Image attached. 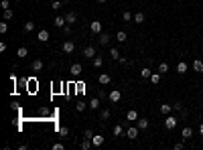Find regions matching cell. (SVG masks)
I'll use <instances>...</instances> for the list:
<instances>
[{
	"instance_id": "1",
	"label": "cell",
	"mask_w": 203,
	"mask_h": 150,
	"mask_svg": "<svg viewBox=\"0 0 203 150\" xmlns=\"http://www.w3.org/2000/svg\"><path fill=\"white\" fill-rule=\"evenodd\" d=\"M177 124H179V118L177 116H167L164 118V128H167V130H175Z\"/></svg>"
},
{
	"instance_id": "2",
	"label": "cell",
	"mask_w": 203,
	"mask_h": 150,
	"mask_svg": "<svg viewBox=\"0 0 203 150\" xmlns=\"http://www.w3.org/2000/svg\"><path fill=\"white\" fill-rule=\"evenodd\" d=\"M108 99H110L112 103H118L122 99V91H120V89H112V91L108 93Z\"/></svg>"
},
{
	"instance_id": "3",
	"label": "cell",
	"mask_w": 203,
	"mask_h": 150,
	"mask_svg": "<svg viewBox=\"0 0 203 150\" xmlns=\"http://www.w3.org/2000/svg\"><path fill=\"white\" fill-rule=\"evenodd\" d=\"M138 132H140V128H138V126L128 128V130H126V138H128V140H136V138H138Z\"/></svg>"
},
{
	"instance_id": "4",
	"label": "cell",
	"mask_w": 203,
	"mask_h": 150,
	"mask_svg": "<svg viewBox=\"0 0 203 150\" xmlns=\"http://www.w3.org/2000/svg\"><path fill=\"white\" fill-rule=\"evenodd\" d=\"M96 55H97V53H96V49H93L92 45H87V47L83 49V57H87V59H93Z\"/></svg>"
},
{
	"instance_id": "5",
	"label": "cell",
	"mask_w": 203,
	"mask_h": 150,
	"mask_svg": "<svg viewBox=\"0 0 203 150\" xmlns=\"http://www.w3.org/2000/svg\"><path fill=\"white\" fill-rule=\"evenodd\" d=\"M104 142H106V138H104V136H100V134H96L92 138V144L96 146V148H100V146H104Z\"/></svg>"
},
{
	"instance_id": "6",
	"label": "cell",
	"mask_w": 203,
	"mask_h": 150,
	"mask_svg": "<svg viewBox=\"0 0 203 150\" xmlns=\"http://www.w3.org/2000/svg\"><path fill=\"white\" fill-rule=\"evenodd\" d=\"M89 30H92L93 34H100L102 33V22H100V20H93V22L89 24Z\"/></svg>"
},
{
	"instance_id": "7",
	"label": "cell",
	"mask_w": 203,
	"mask_h": 150,
	"mask_svg": "<svg viewBox=\"0 0 203 150\" xmlns=\"http://www.w3.org/2000/svg\"><path fill=\"white\" fill-rule=\"evenodd\" d=\"M75 51V43L73 41H65L63 43V53H73Z\"/></svg>"
},
{
	"instance_id": "8",
	"label": "cell",
	"mask_w": 203,
	"mask_h": 150,
	"mask_svg": "<svg viewBox=\"0 0 203 150\" xmlns=\"http://www.w3.org/2000/svg\"><path fill=\"white\" fill-rule=\"evenodd\" d=\"M53 24H55V26H57V29H63V26L67 24V18H65V16H55Z\"/></svg>"
},
{
	"instance_id": "9",
	"label": "cell",
	"mask_w": 203,
	"mask_h": 150,
	"mask_svg": "<svg viewBox=\"0 0 203 150\" xmlns=\"http://www.w3.org/2000/svg\"><path fill=\"white\" fill-rule=\"evenodd\" d=\"M191 136H193V130H191L189 126H185L183 130H181V138H183V140H189Z\"/></svg>"
},
{
	"instance_id": "10",
	"label": "cell",
	"mask_w": 203,
	"mask_h": 150,
	"mask_svg": "<svg viewBox=\"0 0 203 150\" xmlns=\"http://www.w3.org/2000/svg\"><path fill=\"white\" fill-rule=\"evenodd\" d=\"M187 69H189V65L185 63V61H179V63H177V73H179V75L187 73Z\"/></svg>"
},
{
	"instance_id": "11",
	"label": "cell",
	"mask_w": 203,
	"mask_h": 150,
	"mask_svg": "<svg viewBox=\"0 0 203 150\" xmlns=\"http://www.w3.org/2000/svg\"><path fill=\"white\" fill-rule=\"evenodd\" d=\"M81 71H83V67H81L79 63H73V65H71V69H69V73H71V75H79Z\"/></svg>"
},
{
	"instance_id": "12",
	"label": "cell",
	"mask_w": 203,
	"mask_h": 150,
	"mask_svg": "<svg viewBox=\"0 0 203 150\" xmlns=\"http://www.w3.org/2000/svg\"><path fill=\"white\" fill-rule=\"evenodd\" d=\"M193 71L203 73V61H201V59H195V61H193Z\"/></svg>"
},
{
	"instance_id": "13",
	"label": "cell",
	"mask_w": 203,
	"mask_h": 150,
	"mask_svg": "<svg viewBox=\"0 0 203 150\" xmlns=\"http://www.w3.org/2000/svg\"><path fill=\"white\" fill-rule=\"evenodd\" d=\"M134 120H138V111H136V110H130L128 114H126V122H134Z\"/></svg>"
},
{
	"instance_id": "14",
	"label": "cell",
	"mask_w": 203,
	"mask_h": 150,
	"mask_svg": "<svg viewBox=\"0 0 203 150\" xmlns=\"http://www.w3.org/2000/svg\"><path fill=\"white\" fill-rule=\"evenodd\" d=\"M136 126L140 128V130H146V128L150 126V122L146 120V118H138V124H136Z\"/></svg>"
},
{
	"instance_id": "15",
	"label": "cell",
	"mask_w": 203,
	"mask_h": 150,
	"mask_svg": "<svg viewBox=\"0 0 203 150\" xmlns=\"http://www.w3.org/2000/svg\"><path fill=\"white\" fill-rule=\"evenodd\" d=\"M37 39H39L41 43H47V41H49V30H39Z\"/></svg>"
},
{
	"instance_id": "16",
	"label": "cell",
	"mask_w": 203,
	"mask_h": 150,
	"mask_svg": "<svg viewBox=\"0 0 203 150\" xmlns=\"http://www.w3.org/2000/svg\"><path fill=\"white\" fill-rule=\"evenodd\" d=\"M159 110H160V114H164V116H169V114H171V110H173V106H171V103H163V106H160Z\"/></svg>"
},
{
	"instance_id": "17",
	"label": "cell",
	"mask_w": 203,
	"mask_h": 150,
	"mask_svg": "<svg viewBox=\"0 0 203 150\" xmlns=\"http://www.w3.org/2000/svg\"><path fill=\"white\" fill-rule=\"evenodd\" d=\"M31 69H33V71H41V69H43V61H41V59H37V61H33V65H31Z\"/></svg>"
},
{
	"instance_id": "18",
	"label": "cell",
	"mask_w": 203,
	"mask_h": 150,
	"mask_svg": "<svg viewBox=\"0 0 203 150\" xmlns=\"http://www.w3.org/2000/svg\"><path fill=\"white\" fill-rule=\"evenodd\" d=\"M97 41H100V45H108V43H110V34L100 33V39H97Z\"/></svg>"
},
{
	"instance_id": "19",
	"label": "cell",
	"mask_w": 203,
	"mask_h": 150,
	"mask_svg": "<svg viewBox=\"0 0 203 150\" xmlns=\"http://www.w3.org/2000/svg\"><path fill=\"white\" fill-rule=\"evenodd\" d=\"M126 39H128V37H126L124 30H118V33H116V41H118V43H126Z\"/></svg>"
},
{
	"instance_id": "20",
	"label": "cell",
	"mask_w": 203,
	"mask_h": 150,
	"mask_svg": "<svg viewBox=\"0 0 203 150\" xmlns=\"http://www.w3.org/2000/svg\"><path fill=\"white\" fill-rule=\"evenodd\" d=\"M110 75H108V73H102V75H100V83H102V85H108V83H110Z\"/></svg>"
},
{
	"instance_id": "21",
	"label": "cell",
	"mask_w": 203,
	"mask_h": 150,
	"mask_svg": "<svg viewBox=\"0 0 203 150\" xmlns=\"http://www.w3.org/2000/svg\"><path fill=\"white\" fill-rule=\"evenodd\" d=\"M65 18H67V24H73L75 20H77V16H75V12H67V14H65Z\"/></svg>"
},
{
	"instance_id": "22",
	"label": "cell",
	"mask_w": 203,
	"mask_h": 150,
	"mask_svg": "<svg viewBox=\"0 0 203 150\" xmlns=\"http://www.w3.org/2000/svg\"><path fill=\"white\" fill-rule=\"evenodd\" d=\"M16 55H19L20 59H24V57H27V55H29V49H27V47H20L19 51H16Z\"/></svg>"
},
{
	"instance_id": "23",
	"label": "cell",
	"mask_w": 203,
	"mask_h": 150,
	"mask_svg": "<svg viewBox=\"0 0 203 150\" xmlns=\"http://www.w3.org/2000/svg\"><path fill=\"white\" fill-rule=\"evenodd\" d=\"M110 57H112V59H120L122 55H120V51H118L116 47H112V49H110Z\"/></svg>"
},
{
	"instance_id": "24",
	"label": "cell",
	"mask_w": 203,
	"mask_h": 150,
	"mask_svg": "<svg viewBox=\"0 0 203 150\" xmlns=\"http://www.w3.org/2000/svg\"><path fill=\"white\" fill-rule=\"evenodd\" d=\"M134 22L142 24V22H144V14H142V12H136V14H134Z\"/></svg>"
},
{
	"instance_id": "25",
	"label": "cell",
	"mask_w": 203,
	"mask_h": 150,
	"mask_svg": "<svg viewBox=\"0 0 203 150\" xmlns=\"http://www.w3.org/2000/svg\"><path fill=\"white\" fill-rule=\"evenodd\" d=\"M140 75H142V79H150V75H152V71H150L148 67H144V69L140 71Z\"/></svg>"
},
{
	"instance_id": "26",
	"label": "cell",
	"mask_w": 203,
	"mask_h": 150,
	"mask_svg": "<svg viewBox=\"0 0 203 150\" xmlns=\"http://www.w3.org/2000/svg\"><path fill=\"white\" fill-rule=\"evenodd\" d=\"M124 134V128L122 126H114V130H112V136H122Z\"/></svg>"
},
{
	"instance_id": "27",
	"label": "cell",
	"mask_w": 203,
	"mask_h": 150,
	"mask_svg": "<svg viewBox=\"0 0 203 150\" xmlns=\"http://www.w3.org/2000/svg\"><path fill=\"white\" fill-rule=\"evenodd\" d=\"M160 77H163V73L156 71V73H152V75H150V81H152V83H159V81H160Z\"/></svg>"
},
{
	"instance_id": "28",
	"label": "cell",
	"mask_w": 203,
	"mask_h": 150,
	"mask_svg": "<svg viewBox=\"0 0 203 150\" xmlns=\"http://www.w3.org/2000/svg\"><path fill=\"white\" fill-rule=\"evenodd\" d=\"M102 65H104V59H102L100 55H96V57H93V67H102Z\"/></svg>"
},
{
	"instance_id": "29",
	"label": "cell",
	"mask_w": 203,
	"mask_h": 150,
	"mask_svg": "<svg viewBox=\"0 0 203 150\" xmlns=\"http://www.w3.org/2000/svg\"><path fill=\"white\" fill-rule=\"evenodd\" d=\"M59 136H61V138H67V136H69V128L61 126V128H59Z\"/></svg>"
},
{
	"instance_id": "30",
	"label": "cell",
	"mask_w": 203,
	"mask_h": 150,
	"mask_svg": "<svg viewBox=\"0 0 203 150\" xmlns=\"http://www.w3.org/2000/svg\"><path fill=\"white\" fill-rule=\"evenodd\" d=\"M92 146H93V144H92V140H87V138H83V142H81V148H83V150H89Z\"/></svg>"
},
{
	"instance_id": "31",
	"label": "cell",
	"mask_w": 203,
	"mask_h": 150,
	"mask_svg": "<svg viewBox=\"0 0 203 150\" xmlns=\"http://www.w3.org/2000/svg\"><path fill=\"white\" fill-rule=\"evenodd\" d=\"M89 107H92V110H97V107H100V97L92 99V102H89Z\"/></svg>"
},
{
	"instance_id": "32",
	"label": "cell",
	"mask_w": 203,
	"mask_h": 150,
	"mask_svg": "<svg viewBox=\"0 0 203 150\" xmlns=\"http://www.w3.org/2000/svg\"><path fill=\"white\" fill-rule=\"evenodd\" d=\"M122 18H124L126 22H130V20H134V14H130V12H128V10H126L124 14H122Z\"/></svg>"
},
{
	"instance_id": "33",
	"label": "cell",
	"mask_w": 203,
	"mask_h": 150,
	"mask_svg": "<svg viewBox=\"0 0 203 150\" xmlns=\"http://www.w3.org/2000/svg\"><path fill=\"white\" fill-rule=\"evenodd\" d=\"M167 71H169V65H167V63H160L159 65V73H163V75H164Z\"/></svg>"
},
{
	"instance_id": "34",
	"label": "cell",
	"mask_w": 203,
	"mask_h": 150,
	"mask_svg": "<svg viewBox=\"0 0 203 150\" xmlns=\"http://www.w3.org/2000/svg\"><path fill=\"white\" fill-rule=\"evenodd\" d=\"M100 118H102V120H108V118H110V110H108V107H106V110H102Z\"/></svg>"
},
{
	"instance_id": "35",
	"label": "cell",
	"mask_w": 203,
	"mask_h": 150,
	"mask_svg": "<svg viewBox=\"0 0 203 150\" xmlns=\"http://www.w3.org/2000/svg\"><path fill=\"white\" fill-rule=\"evenodd\" d=\"M24 30H27V33L35 30V22H24Z\"/></svg>"
},
{
	"instance_id": "36",
	"label": "cell",
	"mask_w": 203,
	"mask_h": 150,
	"mask_svg": "<svg viewBox=\"0 0 203 150\" xmlns=\"http://www.w3.org/2000/svg\"><path fill=\"white\" fill-rule=\"evenodd\" d=\"M85 106H87V103H83V102H77V103H75V110H77V111H83V110H85Z\"/></svg>"
},
{
	"instance_id": "37",
	"label": "cell",
	"mask_w": 203,
	"mask_h": 150,
	"mask_svg": "<svg viewBox=\"0 0 203 150\" xmlns=\"http://www.w3.org/2000/svg\"><path fill=\"white\" fill-rule=\"evenodd\" d=\"M93 136H96V134H93L92 130H85V132H83V138H87V140H92Z\"/></svg>"
},
{
	"instance_id": "38",
	"label": "cell",
	"mask_w": 203,
	"mask_h": 150,
	"mask_svg": "<svg viewBox=\"0 0 203 150\" xmlns=\"http://www.w3.org/2000/svg\"><path fill=\"white\" fill-rule=\"evenodd\" d=\"M10 18H12V10L6 8V10H4V20H10Z\"/></svg>"
},
{
	"instance_id": "39",
	"label": "cell",
	"mask_w": 203,
	"mask_h": 150,
	"mask_svg": "<svg viewBox=\"0 0 203 150\" xmlns=\"http://www.w3.org/2000/svg\"><path fill=\"white\" fill-rule=\"evenodd\" d=\"M51 8H53V10H59V8H61V0H55L53 4H51Z\"/></svg>"
},
{
	"instance_id": "40",
	"label": "cell",
	"mask_w": 203,
	"mask_h": 150,
	"mask_svg": "<svg viewBox=\"0 0 203 150\" xmlns=\"http://www.w3.org/2000/svg\"><path fill=\"white\" fill-rule=\"evenodd\" d=\"M6 30H8V24H6V22H0V33L4 34Z\"/></svg>"
},
{
	"instance_id": "41",
	"label": "cell",
	"mask_w": 203,
	"mask_h": 150,
	"mask_svg": "<svg viewBox=\"0 0 203 150\" xmlns=\"http://www.w3.org/2000/svg\"><path fill=\"white\" fill-rule=\"evenodd\" d=\"M0 6H2V10H6V8H10V2H8V0H2Z\"/></svg>"
},
{
	"instance_id": "42",
	"label": "cell",
	"mask_w": 203,
	"mask_h": 150,
	"mask_svg": "<svg viewBox=\"0 0 203 150\" xmlns=\"http://www.w3.org/2000/svg\"><path fill=\"white\" fill-rule=\"evenodd\" d=\"M53 148H55V150H63V144H61V142H55Z\"/></svg>"
},
{
	"instance_id": "43",
	"label": "cell",
	"mask_w": 203,
	"mask_h": 150,
	"mask_svg": "<svg viewBox=\"0 0 203 150\" xmlns=\"http://www.w3.org/2000/svg\"><path fill=\"white\" fill-rule=\"evenodd\" d=\"M63 33L69 34V33H71V26H69V24H65V26H63Z\"/></svg>"
},
{
	"instance_id": "44",
	"label": "cell",
	"mask_w": 203,
	"mask_h": 150,
	"mask_svg": "<svg viewBox=\"0 0 203 150\" xmlns=\"http://www.w3.org/2000/svg\"><path fill=\"white\" fill-rule=\"evenodd\" d=\"M173 107H175V110H179V111H185V110H183V106H181V103H173Z\"/></svg>"
},
{
	"instance_id": "45",
	"label": "cell",
	"mask_w": 203,
	"mask_h": 150,
	"mask_svg": "<svg viewBox=\"0 0 203 150\" xmlns=\"http://www.w3.org/2000/svg\"><path fill=\"white\" fill-rule=\"evenodd\" d=\"M199 134L203 136V122H201V124H199Z\"/></svg>"
},
{
	"instance_id": "46",
	"label": "cell",
	"mask_w": 203,
	"mask_h": 150,
	"mask_svg": "<svg viewBox=\"0 0 203 150\" xmlns=\"http://www.w3.org/2000/svg\"><path fill=\"white\" fill-rule=\"evenodd\" d=\"M97 2H106V0H97Z\"/></svg>"
}]
</instances>
